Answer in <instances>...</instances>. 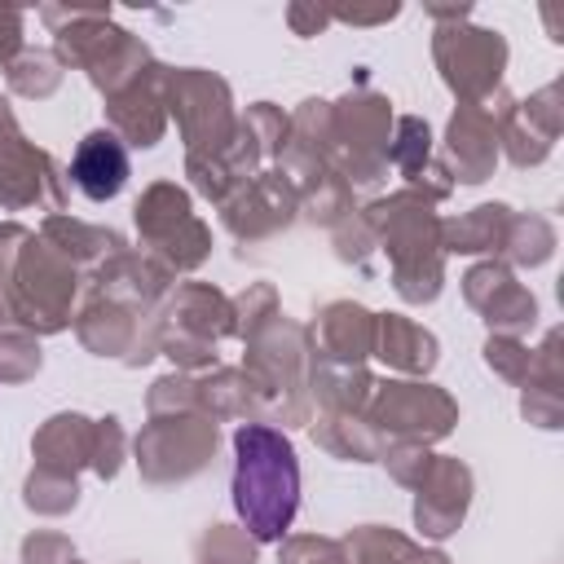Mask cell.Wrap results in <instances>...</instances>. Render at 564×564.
Instances as JSON below:
<instances>
[{"label":"cell","instance_id":"6da1fadb","mask_svg":"<svg viewBox=\"0 0 564 564\" xmlns=\"http://www.w3.org/2000/svg\"><path fill=\"white\" fill-rule=\"evenodd\" d=\"M234 507L242 516V524L260 538L273 542L282 538V529L295 520L300 507V463L295 449L282 432L273 427H238L234 436Z\"/></svg>","mask_w":564,"mask_h":564},{"label":"cell","instance_id":"7a4b0ae2","mask_svg":"<svg viewBox=\"0 0 564 564\" xmlns=\"http://www.w3.org/2000/svg\"><path fill=\"white\" fill-rule=\"evenodd\" d=\"M70 176H75V185L88 198H97V203L115 198L123 189V181H128V150H123V141L115 132H88L79 141L75 159H70Z\"/></svg>","mask_w":564,"mask_h":564}]
</instances>
